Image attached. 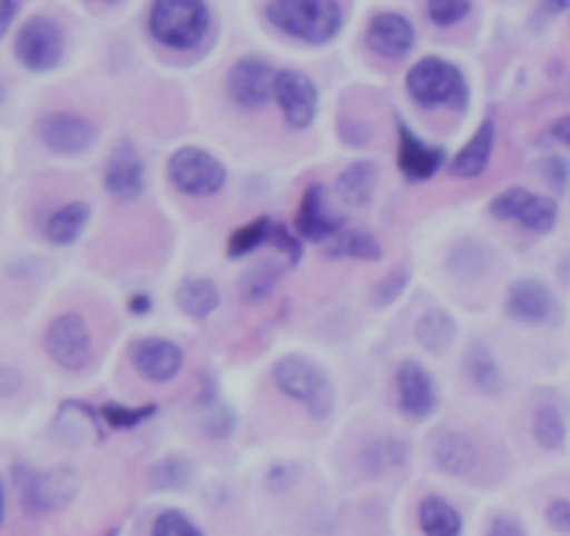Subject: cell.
I'll return each mask as SVG.
<instances>
[{"label": "cell", "instance_id": "1", "mask_svg": "<svg viewBox=\"0 0 570 536\" xmlns=\"http://www.w3.org/2000/svg\"><path fill=\"white\" fill-rule=\"evenodd\" d=\"M265 17L278 31L309 44L332 42L343 28V6L332 0H273Z\"/></svg>", "mask_w": 570, "mask_h": 536}, {"label": "cell", "instance_id": "2", "mask_svg": "<svg viewBox=\"0 0 570 536\" xmlns=\"http://www.w3.org/2000/svg\"><path fill=\"white\" fill-rule=\"evenodd\" d=\"M156 42L170 50H193L206 39L212 26L209 6L200 0H156L148 17Z\"/></svg>", "mask_w": 570, "mask_h": 536}, {"label": "cell", "instance_id": "3", "mask_svg": "<svg viewBox=\"0 0 570 536\" xmlns=\"http://www.w3.org/2000/svg\"><path fill=\"white\" fill-rule=\"evenodd\" d=\"M273 381L287 398L298 400L312 417L323 420L334 411V387L328 373L306 356H284L273 367Z\"/></svg>", "mask_w": 570, "mask_h": 536}, {"label": "cell", "instance_id": "4", "mask_svg": "<svg viewBox=\"0 0 570 536\" xmlns=\"http://www.w3.org/2000/svg\"><path fill=\"white\" fill-rule=\"evenodd\" d=\"M406 89L426 109H438V106L465 109L468 103V81L460 67L438 56H426L412 64V70L406 72Z\"/></svg>", "mask_w": 570, "mask_h": 536}, {"label": "cell", "instance_id": "5", "mask_svg": "<svg viewBox=\"0 0 570 536\" xmlns=\"http://www.w3.org/2000/svg\"><path fill=\"white\" fill-rule=\"evenodd\" d=\"M167 178L184 195L209 198V195L220 192L223 183H226V167L209 150L187 145V148H178L170 156V161H167Z\"/></svg>", "mask_w": 570, "mask_h": 536}, {"label": "cell", "instance_id": "6", "mask_svg": "<svg viewBox=\"0 0 570 536\" xmlns=\"http://www.w3.org/2000/svg\"><path fill=\"white\" fill-rule=\"evenodd\" d=\"M14 484L22 495V509L31 517L61 509L70 504L78 489L70 470H31L22 465L14 467Z\"/></svg>", "mask_w": 570, "mask_h": 536}, {"label": "cell", "instance_id": "7", "mask_svg": "<svg viewBox=\"0 0 570 536\" xmlns=\"http://www.w3.org/2000/svg\"><path fill=\"white\" fill-rule=\"evenodd\" d=\"M14 56L31 72H48L59 67L61 56H65V33H61L59 22L45 14L22 22L14 39Z\"/></svg>", "mask_w": 570, "mask_h": 536}, {"label": "cell", "instance_id": "8", "mask_svg": "<svg viewBox=\"0 0 570 536\" xmlns=\"http://www.w3.org/2000/svg\"><path fill=\"white\" fill-rule=\"evenodd\" d=\"M45 350L65 370L78 373L92 361V334L76 311L53 317L45 328Z\"/></svg>", "mask_w": 570, "mask_h": 536}, {"label": "cell", "instance_id": "9", "mask_svg": "<svg viewBox=\"0 0 570 536\" xmlns=\"http://www.w3.org/2000/svg\"><path fill=\"white\" fill-rule=\"evenodd\" d=\"M490 215L499 217V220L521 222L527 231L549 234L557 226L560 206H557L554 198H546V195L532 192V189L510 187L495 195L493 204H490Z\"/></svg>", "mask_w": 570, "mask_h": 536}, {"label": "cell", "instance_id": "10", "mask_svg": "<svg viewBox=\"0 0 570 536\" xmlns=\"http://www.w3.org/2000/svg\"><path fill=\"white\" fill-rule=\"evenodd\" d=\"M39 139L48 150L59 156H81L98 139V128L92 120L76 111H50L37 126Z\"/></svg>", "mask_w": 570, "mask_h": 536}, {"label": "cell", "instance_id": "11", "mask_svg": "<svg viewBox=\"0 0 570 536\" xmlns=\"http://www.w3.org/2000/svg\"><path fill=\"white\" fill-rule=\"evenodd\" d=\"M228 95L243 109H259L276 95V70L265 59L245 56L228 70Z\"/></svg>", "mask_w": 570, "mask_h": 536}, {"label": "cell", "instance_id": "12", "mask_svg": "<svg viewBox=\"0 0 570 536\" xmlns=\"http://www.w3.org/2000/svg\"><path fill=\"white\" fill-rule=\"evenodd\" d=\"M507 315L518 322L543 326V322H554L560 317V304L540 278H521L507 292Z\"/></svg>", "mask_w": 570, "mask_h": 536}, {"label": "cell", "instance_id": "13", "mask_svg": "<svg viewBox=\"0 0 570 536\" xmlns=\"http://www.w3.org/2000/svg\"><path fill=\"white\" fill-rule=\"evenodd\" d=\"M276 100L293 128H309L317 115V87L301 70L276 72Z\"/></svg>", "mask_w": 570, "mask_h": 536}, {"label": "cell", "instance_id": "14", "mask_svg": "<svg viewBox=\"0 0 570 536\" xmlns=\"http://www.w3.org/2000/svg\"><path fill=\"white\" fill-rule=\"evenodd\" d=\"M395 384H399V406L404 415L415 417V420H426L429 415H434L438 389H434L432 376H429L421 361H401L399 373H395Z\"/></svg>", "mask_w": 570, "mask_h": 536}, {"label": "cell", "instance_id": "15", "mask_svg": "<svg viewBox=\"0 0 570 536\" xmlns=\"http://www.w3.org/2000/svg\"><path fill=\"white\" fill-rule=\"evenodd\" d=\"M295 231H298L301 239H309V242H326V239H334L340 231H345L343 217L332 215V209H328L323 183H312L304 198H301Z\"/></svg>", "mask_w": 570, "mask_h": 536}, {"label": "cell", "instance_id": "16", "mask_svg": "<svg viewBox=\"0 0 570 536\" xmlns=\"http://www.w3.org/2000/svg\"><path fill=\"white\" fill-rule=\"evenodd\" d=\"M131 365L142 378L154 384H167L181 373L184 354L176 343L159 337L139 339L131 348Z\"/></svg>", "mask_w": 570, "mask_h": 536}, {"label": "cell", "instance_id": "17", "mask_svg": "<svg viewBox=\"0 0 570 536\" xmlns=\"http://www.w3.org/2000/svg\"><path fill=\"white\" fill-rule=\"evenodd\" d=\"M367 48L382 59H404L415 48V26L399 11H379L367 26Z\"/></svg>", "mask_w": 570, "mask_h": 536}, {"label": "cell", "instance_id": "18", "mask_svg": "<svg viewBox=\"0 0 570 536\" xmlns=\"http://www.w3.org/2000/svg\"><path fill=\"white\" fill-rule=\"evenodd\" d=\"M106 192L117 200H137L145 189V167L131 142H120L104 172Z\"/></svg>", "mask_w": 570, "mask_h": 536}, {"label": "cell", "instance_id": "19", "mask_svg": "<svg viewBox=\"0 0 570 536\" xmlns=\"http://www.w3.org/2000/svg\"><path fill=\"white\" fill-rule=\"evenodd\" d=\"M443 148L423 142L406 126L399 128V167L410 181H429L443 167Z\"/></svg>", "mask_w": 570, "mask_h": 536}, {"label": "cell", "instance_id": "20", "mask_svg": "<svg viewBox=\"0 0 570 536\" xmlns=\"http://www.w3.org/2000/svg\"><path fill=\"white\" fill-rule=\"evenodd\" d=\"M432 459L449 476H468L476 465V448L465 434L440 431L432 439Z\"/></svg>", "mask_w": 570, "mask_h": 536}, {"label": "cell", "instance_id": "21", "mask_svg": "<svg viewBox=\"0 0 570 536\" xmlns=\"http://www.w3.org/2000/svg\"><path fill=\"white\" fill-rule=\"evenodd\" d=\"M493 145H495V126L493 120H484L479 126V131L473 133L471 142L454 156L451 161V172L456 178H479L490 165V156H493Z\"/></svg>", "mask_w": 570, "mask_h": 536}, {"label": "cell", "instance_id": "22", "mask_svg": "<svg viewBox=\"0 0 570 536\" xmlns=\"http://www.w3.org/2000/svg\"><path fill=\"white\" fill-rule=\"evenodd\" d=\"M376 178L379 167L373 161H354V165H348L340 172L334 192H337V198L345 206H367L373 200V192H376Z\"/></svg>", "mask_w": 570, "mask_h": 536}, {"label": "cell", "instance_id": "23", "mask_svg": "<svg viewBox=\"0 0 570 536\" xmlns=\"http://www.w3.org/2000/svg\"><path fill=\"white\" fill-rule=\"evenodd\" d=\"M176 304L193 320H206V317L220 309V292H217V287L209 278L193 276L178 284Z\"/></svg>", "mask_w": 570, "mask_h": 536}, {"label": "cell", "instance_id": "24", "mask_svg": "<svg viewBox=\"0 0 570 536\" xmlns=\"http://www.w3.org/2000/svg\"><path fill=\"white\" fill-rule=\"evenodd\" d=\"M89 222V204L83 200H72L56 209L45 222V237L53 245H70L81 237V231Z\"/></svg>", "mask_w": 570, "mask_h": 536}, {"label": "cell", "instance_id": "25", "mask_svg": "<svg viewBox=\"0 0 570 536\" xmlns=\"http://www.w3.org/2000/svg\"><path fill=\"white\" fill-rule=\"evenodd\" d=\"M423 536H462V517L454 506L440 495H429L417 512Z\"/></svg>", "mask_w": 570, "mask_h": 536}, {"label": "cell", "instance_id": "26", "mask_svg": "<svg viewBox=\"0 0 570 536\" xmlns=\"http://www.w3.org/2000/svg\"><path fill=\"white\" fill-rule=\"evenodd\" d=\"M415 337L429 354L440 356L454 345L456 339V322L449 311H426V315L417 320Z\"/></svg>", "mask_w": 570, "mask_h": 536}, {"label": "cell", "instance_id": "27", "mask_svg": "<svg viewBox=\"0 0 570 536\" xmlns=\"http://www.w3.org/2000/svg\"><path fill=\"white\" fill-rule=\"evenodd\" d=\"M326 256L332 259H362V261H379L382 259V245L373 234L360 231V228H345L337 237L328 242Z\"/></svg>", "mask_w": 570, "mask_h": 536}, {"label": "cell", "instance_id": "28", "mask_svg": "<svg viewBox=\"0 0 570 536\" xmlns=\"http://www.w3.org/2000/svg\"><path fill=\"white\" fill-rule=\"evenodd\" d=\"M465 367H468V376H471V381L476 384L482 393L499 395L501 389H504V376H501V370H499V361L493 359V354H490L482 343H473L471 348H468Z\"/></svg>", "mask_w": 570, "mask_h": 536}, {"label": "cell", "instance_id": "29", "mask_svg": "<svg viewBox=\"0 0 570 536\" xmlns=\"http://www.w3.org/2000/svg\"><path fill=\"white\" fill-rule=\"evenodd\" d=\"M284 272H287V267L273 265V261L250 267V270L239 278V295H243L245 300H250V304H259V300H265L267 295L276 289V284L282 281Z\"/></svg>", "mask_w": 570, "mask_h": 536}, {"label": "cell", "instance_id": "30", "mask_svg": "<svg viewBox=\"0 0 570 536\" xmlns=\"http://www.w3.org/2000/svg\"><path fill=\"white\" fill-rule=\"evenodd\" d=\"M568 426L566 417L560 415L557 406H540L534 411V439H538L540 448L546 450H560L566 445Z\"/></svg>", "mask_w": 570, "mask_h": 536}, {"label": "cell", "instance_id": "31", "mask_svg": "<svg viewBox=\"0 0 570 536\" xmlns=\"http://www.w3.org/2000/svg\"><path fill=\"white\" fill-rule=\"evenodd\" d=\"M490 267V250L479 242H465L460 248L451 250L449 270L456 278H479L484 276Z\"/></svg>", "mask_w": 570, "mask_h": 536}, {"label": "cell", "instance_id": "32", "mask_svg": "<svg viewBox=\"0 0 570 536\" xmlns=\"http://www.w3.org/2000/svg\"><path fill=\"white\" fill-rule=\"evenodd\" d=\"M193 478V465L184 456H167L156 461L150 470V487L154 489H184Z\"/></svg>", "mask_w": 570, "mask_h": 536}, {"label": "cell", "instance_id": "33", "mask_svg": "<svg viewBox=\"0 0 570 536\" xmlns=\"http://www.w3.org/2000/svg\"><path fill=\"white\" fill-rule=\"evenodd\" d=\"M271 228L273 222L267 217H259V220L248 222V226H239L237 231L228 237V256L232 259H243V256L254 254L262 242L271 239Z\"/></svg>", "mask_w": 570, "mask_h": 536}, {"label": "cell", "instance_id": "34", "mask_svg": "<svg viewBox=\"0 0 570 536\" xmlns=\"http://www.w3.org/2000/svg\"><path fill=\"white\" fill-rule=\"evenodd\" d=\"M100 415H104L106 426L115 428V431H131V428H137L139 423H145L148 417L156 415V406L154 404H145V406H122V404H104V409H100Z\"/></svg>", "mask_w": 570, "mask_h": 536}, {"label": "cell", "instance_id": "35", "mask_svg": "<svg viewBox=\"0 0 570 536\" xmlns=\"http://www.w3.org/2000/svg\"><path fill=\"white\" fill-rule=\"evenodd\" d=\"M471 9L473 3H468V0H432V3H426L429 20L440 28H451L462 22L471 14Z\"/></svg>", "mask_w": 570, "mask_h": 536}, {"label": "cell", "instance_id": "36", "mask_svg": "<svg viewBox=\"0 0 570 536\" xmlns=\"http://www.w3.org/2000/svg\"><path fill=\"white\" fill-rule=\"evenodd\" d=\"M406 284H410V270L399 267V270H390L382 281L373 287V304L376 306H390L404 295Z\"/></svg>", "mask_w": 570, "mask_h": 536}, {"label": "cell", "instance_id": "37", "mask_svg": "<svg viewBox=\"0 0 570 536\" xmlns=\"http://www.w3.org/2000/svg\"><path fill=\"white\" fill-rule=\"evenodd\" d=\"M150 536H204V534H200V528L195 526L184 512L167 509L156 517L154 534Z\"/></svg>", "mask_w": 570, "mask_h": 536}, {"label": "cell", "instance_id": "38", "mask_svg": "<svg viewBox=\"0 0 570 536\" xmlns=\"http://www.w3.org/2000/svg\"><path fill=\"white\" fill-rule=\"evenodd\" d=\"M209 417H204V428L212 434V437H228L234 428V415L223 404H209Z\"/></svg>", "mask_w": 570, "mask_h": 536}, {"label": "cell", "instance_id": "39", "mask_svg": "<svg viewBox=\"0 0 570 536\" xmlns=\"http://www.w3.org/2000/svg\"><path fill=\"white\" fill-rule=\"evenodd\" d=\"M271 242L276 245L278 250H284V254L289 256V265H295V261L301 259V242L284 226H273L271 228Z\"/></svg>", "mask_w": 570, "mask_h": 536}, {"label": "cell", "instance_id": "40", "mask_svg": "<svg viewBox=\"0 0 570 536\" xmlns=\"http://www.w3.org/2000/svg\"><path fill=\"white\" fill-rule=\"evenodd\" d=\"M546 520L554 532L570 536V500H554V504L546 509Z\"/></svg>", "mask_w": 570, "mask_h": 536}, {"label": "cell", "instance_id": "41", "mask_svg": "<svg viewBox=\"0 0 570 536\" xmlns=\"http://www.w3.org/2000/svg\"><path fill=\"white\" fill-rule=\"evenodd\" d=\"M488 536H527V528L521 526V520H518V517L499 515V517H493V523H490Z\"/></svg>", "mask_w": 570, "mask_h": 536}, {"label": "cell", "instance_id": "42", "mask_svg": "<svg viewBox=\"0 0 570 536\" xmlns=\"http://www.w3.org/2000/svg\"><path fill=\"white\" fill-rule=\"evenodd\" d=\"M543 176H546V181L554 183L557 189H566L568 187V178H570L568 161L566 159H546Z\"/></svg>", "mask_w": 570, "mask_h": 536}, {"label": "cell", "instance_id": "43", "mask_svg": "<svg viewBox=\"0 0 570 536\" xmlns=\"http://www.w3.org/2000/svg\"><path fill=\"white\" fill-rule=\"evenodd\" d=\"M17 11H20V3H17V0H0V39L6 37L9 26L14 22Z\"/></svg>", "mask_w": 570, "mask_h": 536}, {"label": "cell", "instance_id": "44", "mask_svg": "<svg viewBox=\"0 0 570 536\" xmlns=\"http://www.w3.org/2000/svg\"><path fill=\"white\" fill-rule=\"evenodd\" d=\"M150 298L145 292H137V295H131V298H128V311H131V315H137V317H145L150 311Z\"/></svg>", "mask_w": 570, "mask_h": 536}, {"label": "cell", "instance_id": "45", "mask_svg": "<svg viewBox=\"0 0 570 536\" xmlns=\"http://www.w3.org/2000/svg\"><path fill=\"white\" fill-rule=\"evenodd\" d=\"M551 133H554V137L560 139V142L570 145V115L560 117V120H557L554 126H551Z\"/></svg>", "mask_w": 570, "mask_h": 536}, {"label": "cell", "instance_id": "46", "mask_svg": "<svg viewBox=\"0 0 570 536\" xmlns=\"http://www.w3.org/2000/svg\"><path fill=\"white\" fill-rule=\"evenodd\" d=\"M3 512H6V498H3V487H0V523H3Z\"/></svg>", "mask_w": 570, "mask_h": 536}, {"label": "cell", "instance_id": "47", "mask_svg": "<svg viewBox=\"0 0 570 536\" xmlns=\"http://www.w3.org/2000/svg\"><path fill=\"white\" fill-rule=\"evenodd\" d=\"M0 100H3V87H0Z\"/></svg>", "mask_w": 570, "mask_h": 536}]
</instances>
